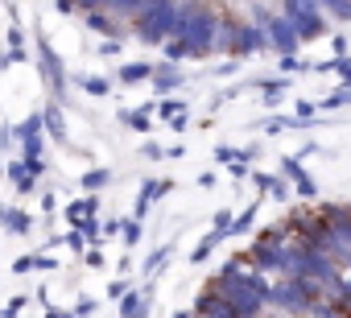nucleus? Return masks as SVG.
<instances>
[{
  "label": "nucleus",
  "instance_id": "nucleus-1",
  "mask_svg": "<svg viewBox=\"0 0 351 318\" xmlns=\"http://www.w3.org/2000/svg\"><path fill=\"white\" fill-rule=\"evenodd\" d=\"M219 25H223V17L207 5V0H182V5H178V29H173V38H182V42L191 46V58H207V54H215Z\"/></svg>",
  "mask_w": 351,
  "mask_h": 318
},
{
  "label": "nucleus",
  "instance_id": "nucleus-2",
  "mask_svg": "<svg viewBox=\"0 0 351 318\" xmlns=\"http://www.w3.org/2000/svg\"><path fill=\"white\" fill-rule=\"evenodd\" d=\"M178 5L182 0H145V5L132 13V34L145 46H165L178 29Z\"/></svg>",
  "mask_w": 351,
  "mask_h": 318
},
{
  "label": "nucleus",
  "instance_id": "nucleus-3",
  "mask_svg": "<svg viewBox=\"0 0 351 318\" xmlns=\"http://www.w3.org/2000/svg\"><path fill=\"white\" fill-rule=\"evenodd\" d=\"M322 297V285L314 281V277H281L277 285H273V297H269V306H277V310H285V314H310V306Z\"/></svg>",
  "mask_w": 351,
  "mask_h": 318
},
{
  "label": "nucleus",
  "instance_id": "nucleus-4",
  "mask_svg": "<svg viewBox=\"0 0 351 318\" xmlns=\"http://www.w3.org/2000/svg\"><path fill=\"white\" fill-rule=\"evenodd\" d=\"M281 13L293 21V29L302 34V42H318L330 34V21H326V9L318 0H281Z\"/></svg>",
  "mask_w": 351,
  "mask_h": 318
},
{
  "label": "nucleus",
  "instance_id": "nucleus-5",
  "mask_svg": "<svg viewBox=\"0 0 351 318\" xmlns=\"http://www.w3.org/2000/svg\"><path fill=\"white\" fill-rule=\"evenodd\" d=\"M293 240L289 228H273V232H261L248 248V265H256L261 273H281L285 265V244Z\"/></svg>",
  "mask_w": 351,
  "mask_h": 318
},
{
  "label": "nucleus",
  "instance_id": "nucleus-6",
  "mask_svg": "<svg viewBox=\"0 0 351 318\" xmlns=\"http://www.w3.org/2000/svg\"><path fill=\"white\" fill-rule=\"evenodd\" d=\"M256 25H265V34H269V50H273V54H298V50L306 46L302 34L293 29V21H289L285 13H269V9L256 5Z\"/></svg>",
  "mask_w": 351,
  "mask_h": 318
},
{
  "label": "nucleus",
  "instance_id": "nucleus-7",
  "mask_svg": "<svg viewBox=\"0 0 351 318\" xmlns=\"http://www.w3.org/2000/svg\"><path fill=\"white\" fill-rule=\"evenodd\" d=\"M261 50H269V34H265V25H256V21H236L232 58H248V54H261Z\"/></svg>",
  "mask_w": 351,
  "mask_h": 318
},
{
  "label": "nucleus",
  "instance_id": "nucleus-8",
  "mask_svg": "<svg viewBox=\"0 0 351 318\" xmlns=\"http://www.w3.org/2000/svg\"><path fill=\"white\" fill-rule=\"evenodd\" d=\"M38 58H42V75H46L54 99H62V95H66V71H62V58L54 54V46H50L46 38H38Z\"/></svg>",
  "mask_w": 351,
  "mask_h": 318
},
{
  "label": "nucleus",
  "instance_id": "nucleus-9",
  "mask_svg": "<svg viewBox=\"0 0 351 318\" xmlns=\"http://www.w3.org/2000/svg\"><path fill=\"white\" fill-rule=\"evenodd\" d=\"M322 252H330L339 265H351V215H343V219H335V223H330Z\"/></svg>",
  "mask_w": 351,
  "mask_h": 318
},
{
  "label": "nucleus",
  "instance_id": "nucleus-10",
  "mask_svg": "<svg viewBox=\"0 0 351 318\" xmlns=\"http://www.w3.org/2000/svg\"><path fill=\"white\" fill-rule=\"evenodd\" d=\"M17 136H21V157H42V140H46V120H42V112L25 116V124L17 128Z\"/></svg>",
  "mask_w": 351,
  "mask_h": 318
},
{
  "label": "nucleus",
  "instance_id": "nucleus-11",
  "mask_svg": "<svg viewBox=\"0 0 351 318\" xmlns=\"http://www.w3.org/2000/svg\"><path fill=\"white\" fill-rule=\"evenodd\" d=\"M182 83H186V75L178 71V62H161V66H153V91H157V95L178 91Z\"/></svg>",
  "mask_w": 351,
  "mask_h": 318
},
{
  "label": "nucleus",
  "instance_id": "nucleus-12",
  "mask_svg": "<svg viewBox=\"0 0 351 318\" xmlns=\"http://www.w3.org/2000/svg\"><path fill=\"white\" fill-rule=\"evenodd\" d=\"M42 120H46V132H50L58 145H66V140H71V132H66V120H62V99H50V108L42 112Z\"/></svg>",
  "mask_w": 351,
  "mask_h": 318
},
{
  "label": "nucleus",
  "instance_id": "nucleus-13",
  "mask_svg": "<svg viewBox=\"0 0 351 318\" xmlns=\"http://www.w3.org/2000/svg\"><path fill=\"white\" fill-rule=\"evenodd\" d=\"M87 17V29H95V34H104V38H120L124 29H120V21H112L116 13H108V9H95V13H83Z\"/></svg>",
  "mask_w": 351,
  "mask_h": 318
},
{
  "label": "nucleus",
  "instance_id": "nucleus-14",
  "mask_svg": "<svg viewBox=\"0 0 351 318\" xmlns=\"http://www.w3.org/2000/svg\"><path fill=\"white\" fill-rule=\"evenodd\" d=\"M165 191H169V182H145V186H141V195H136V207H132V215H136V219H145V215H149V207H153V203H157Z\"/></svg>",
  "mask_w": 351,
  "mask_h": 318
},
{
  "label": "nucleus",
  "instance_id": "nucleus-15",
  "mask_svg": "<svg viewBox=\"0 0 351 318\" xmlns=\"http://www.w3.org/2000/svg\"><path fill=\"white\" fill-rule=\"evenodd\" d=\"M9 182H13V186H17L21 195H29V191H34L38 174L29 170V162H25V157H21V162H13V166H9Z\"/></svg>",
  "mask_w": 351,
  "mask_h": 318
},
{
  "label": "nucleus",
  "instance_id": "nucleus-16",
  "mask_svg": "<svg viewBox=\"0 0 351 318\" xmlns=\"http://www.w3.org/2000/svg\"><path fill=\"white\" fill-rule=\"evenodd\" d=\"M95 211H99V199H95V195H87V199H79V203H71V207H66V219L79 228V223L95 219Z\"/></svg>",
  "mask_w": 351,
  "mask_h": 318
},
{
  "label": "nucleus",
  "instance_id": "nucleus-17",
  "mask_svg": "<svg viewBox=\"0 0 351 318\" xmlns=\"http://www.w3.org/2000/svg\"><path fill=\"white\" fill-rule=\"evenodd\" d=\"M0 223H5L13 236H25V232L34 228V219H29L25 211H17V207H0Z\"/></svg>",
  "mask_w": 351,
  "mask_h": 318
},
{
  "label": "nucleus",
  "instance_id": "nucleus-18",
  "mask_svg": "<svg viewBox=\"0 0 351 318\" xmlns=\"http://www.w3.org/2000/svg\"><path fill=\"white\" fill-rule=\"evenodd\" d=\"M116 79H120L124 87H132V83H145V79H153V66H149V62H124V66L116 71Z\"/></svg>",
  "mask_w": 351,
  "mask_h": 318
},
{
  "label": "nucleus",
  "instance_id": "nucleus-19",
  "mask_svg": "<svg viewBox=\"0 0 351 318\" xmlns=\"http://www.w3.org/2000/svg\"><path fill=\"white\" fill-rule=\"evenodd\" d=\"M219 240H228V236H223L219 228H211V232H207V236H203V240L195 244V252H191V260H195V265H203V260H207V256L215 252V244H219Z\"/></svg>",
  "mask_w": 351,
  "mask_h": 318
},
{
  "label": "nucleus",
  "instance_id": "nucleus-20",
  "mask_svg": "<svg viewBox=\"0 0 351 318\" xmlns=\"http://www.w3.org/2000/svg\"><path fill=\"white\" fill-rule=\"evenodd\" d=\"M256 87L265 91V103L273 108V103H277V99L285 95V87H289V79H285V75H281V79H256Z\"/></svg>",
  "mask_w": 351,
  "mask_h": 318
},
{
  "label": "nucleus",
  "instance_id": "nucleus-21",
  "mask_svg": "<svg viewBox=\"0 0 351 318\" xmlns=\"http://www.w3.org/2000/svg\"><path fill=\"white\" fill-rule=\"evenodd\" d=\"M351 103V83H343L339 91H330L322 103H318V112H335V108H347Z\"/></svg>",
  "mask_w": 351,
  "mask_h": 318
},
{
  "label": "nucleus",
  "instance_id": "nucleus-22",
  "mask_svg": "<svg viewBox=\"0 0 351 318\" xmlns=\"http://www.w3.org/2000/svg\"><path fill=\"white\" fill-rule=\"evenodd\" d=\"M161 50H165V62H186V58H191V46H186L182 38H169Z\"/></svg>",
  "mask_w": 351,
  "mask_h": 318
},
{
  "label": "nucleus",
  "instance_id": "nucleus-23",
  "mask_svg": "<svg viewBox=\"0 0 351 318\" xmlns=\"http://www.w3.org/2000/svg\"><path fill=\"white\" fill-rule=\"evenodd\" d=\"M256 211H261V203H248V207L236 215V223H232V236H244V232L256 223Z\"/></svg>",
  "mask_w": 351,
  "mask_h": 318
},
{
  "label": "nucleus",
  "instance_id": "nucleus-24",
  "mask_svg": "<svg viewBox=\"0 0 351 318\" xmlns=\"http://www.w3.org/2000/svg\"><path fill=\"white\" fill-rule=\"evenodd\" d=\"M318 5H322L335 21H343V25L351 21V0H318Z\"/></svg>",
  "mask_w": 351,
  "mask_h": 318
},
{
  "label": "nucleus",
  "instance_id": "nucleus-25",
  "mask_svg": "<svg viewBox=\"0 0 351 318\" xmlns=\"http://www.w3.org/2000/svg\"><path fill=\"white\" fill-rule=\"evenodd\" d=\"M79 87H83L87 95H108V91H112V83L99 79V75H79Z\"/></svg>",
  "mask_w": 351,
  "mask_h": 318
},
{
  "label": "nucleus",
  "instance_id": "nucleus-26",
  "mask_svg": "<svg viewBox=\"0 0 351 318\" xmlns=\"http://www.w3.org/2000/svg\"><path fill=\"white\" fill-rule=\"evenodd\" d=\"M108 182H112V174H108V170H87V174H83V191H87V195L104 191Z\"/></svg>",
  "mask_w": 351,
  "mask_h": 318
},
{
  "label": "nucleus",
  "instance_id": "nucleus-27",
  "mask_svg": "<svg viewBox=\"0 0 351 318\" xmlns=\"http://www.w3.org/2000/svg\"><path fill=\"white\" fill-rule=\"evenodd\" d=\"M141 5H145V0H104V9H108V13H116V17H132Z\"/></svg>",
  "mask_w": 351,
  "mask_h": 318
},
{
  "label": "nucleus",
  "instance_id": "nucleus-28",
  "mask_svg": "<svg viewBox=\"0 0 351 318\" xmlns=\"http://www.w3.org/2000/svg\"><path fill=\"white\" fill-rule=\"evenodd\" d=\"M149 108H141V112H120V120L128 124V128H136V132H149Z\"/></svg>",
  "mask_w": 351,
  "mask_h": 318
},
{
  "label": "nucleus",
  "instance_id": "nucleus-29",
  "mask_svg": "<svg viewBox=\"0 0 351 318\" xmlns=\"http://www.w3.org/2000/svg\"><path fill=\"white\" fill-rule=\"evenodd\" d=\"M182 112H186V103L173 99V95H165V99L157 103V116H161V120H173V116H182Z\"/></svg>",
  "mask_w": 351,
  "mask_h": 318
},
{
  "label": "nucleus",
  "instance_id": "nucleus-30",
  "mask_svg": "<svg viewBox=\"0 0 351 318\" xmlns=\"http://www.w3.org/2000/svg\"><path fill=\"white\" fill-rule=\"evenodd\" d=\"M314 116H318V103H310V99H298V103H293V120H298V124H310Z\"/></svg>",
  "mask_w": 351,
  "mask_h": 318
},
{
  "label": "nucleus",
  "instance_id": "nucleus-31",
  "mask_svg": "<svg viewBox=\"0 0 351 318\" xmlns=\"http://www.w3.org/2000/svg\"><path fill=\"white\" fill-rule=\"evenodd\" d=\"M169 252H173V244H161V248H157V252H153V256H149V260H145V273H149V277H153V273H157V269H161V265H165V260H169Z\"/></svg>",
  "mask_w": 351,
  "mask_h": 318
},
{
  "label": "nucleus",
  "instance_id": "nucleus-32",
  "mask_svg": "<svg viewBox=\"0 0 351 318\" xmlns=\"http://www.w3.org/2000/svg\"><path fill=\"white\" fill-rule=\"evenodd\" d=\"M281 174H285L289 182H298V178L306 174V166H302V157H281Z\"/></svg>",
  "mask_w": 351,
  "mask_h": 318
},
{
  "label": "nucleus",
  "instance_id": "nucleus-33",
  "mask_svg": "<svg viewBox=\"0 0 351 318\" xmlns=\"http://www.w3.org/2000/svg\"><path fill=\"white\" fill-rule=\"evenodd\" d=\"M120 232H124V244H128V248H132V244H141V219H136V215H132V219H124V223H120Z\"/></svg>",
  "mask_w": 351,
  "mask_h": 318
},
{
  "label": "nucleus",
  "instance_id": "nucleus-34",
  "mask_svg": "<svg viewBox=\"0 0 351 318\" xmlns=\"http://www.w3.org/2000/svg\"><path fill=\"white\" fill-rule=\"evenodd\" d=\"M330 71H335V79H339V83H351V54L335 58V62H330Z\"/></svg>",
  "mask_w": 351,
  "mask_h": 318
},
{
  "label": "nucleus",
  "instance_id": "nucleus-35",
  "mask_svg": "<svg viewBox=\"0 0 351 318\" xmlns=\"http://www.w3.org/2000/svg\"><path fill=\"white\" fill-rule=\"evenodd\" d=\"M25 306H29V302H25V293H17L5 310H0V318H21V310H25Z\"/></svg>",
  "mask_w": 351,
  "mask_h": 318
},
{
  "label": "nucleus",
  "instance_id": "nucleus-36",
  "mask_svg": "<svg viewBox=\"0 0 351 318\" xmlns=\"http://www.w3.org/2000/svg\"><path fill=\"white\" fill-rule=\"evenodd\" d=\"M293 191H298L302 199H314V195H318V186H314V178H310V174H302V178L293 182Z\"/></svg>",
  "mask_w": 351,
  "mask_h": 318
},
{
  "label": "nucleus",
  "instance_id": "nucleus-37",
  "mask_svg": "<svg viewBox=\"0 0 351 318\" xmlns=\"http://www.w3.org/2000/svg\"><path fill=\"white\" fill-rule=\"evenodd\" d=\"M252 182H256V191H261V195H269V191L277 186V174H256V170H252Z\"/></svg>",
  "mask_w": 351,
  "mask_h": 318
},
{
  "label": "nucleus",
  "instance_id": "nucleus-38",
  "mask_svg": "<svg viewBox=\"0 0 351 318\" xmlns=\"http://www.w3.org/2000/svg\"><path fill=\"white\" fill-rule=\"evenodd\" d=\"M79 232L87 236V244H99V236H104V228H99L95 219H87V223H79Z\"/></svg>",
  "mask_w": 351,
  "mask_h": 318
},
{
  "label": "nucleus",
  "instance_id": "nucleus-39",
  "mask_svg": "<svg viewBox=\"0 0 351 318\" xmlns=\"http://www.w3.org/2000/svg\"><path fill=\"white\" fill-rule=\"evenodd\" d=\"M95 310H99V306H95V297H79V302H75V314H79V318H91Z\"/></svg>",
  "mask_w": 351,
  "mask_h": 318
},
{
  "label": "nucleus",
  "instance_id": "nucleus-40",
  "mask_svg": "<svg viewBox=\"0 0 351 318\" xmlns=\"http://www.w3.org/2000/svg\"><path fill=\"white\" fill-rule=\"evenodd\" d=\"M120 46H124V42H120V38H112V42H104V46H99V54H104V58H116V54H120Z\"/></svg>",
  "mask_w": 351,
  "mask_h": 318
},
{
  "label": "nucleus",
  "instance_id": "nucleus-41",
  "mask_svg": "<svg viewBox=\"0 0 351 318\" xmlns=\"http://www.w3.org/2000/svg\"><path fill=\"white\" fill-rule=\"evenodd\" d=\"M13 136H17V128H13V124H0V149H9V145H13Z\"/></svg>",
  "mask_w": 351,
  "mask_h": 318
},
{
  "label": "nucleus",
  "instance_id": "nucleus-42",
  "mask_svg": "<svg viewBox=\"0 0 351 318\" xmlns=\"http://www.w3.org/2000/svg\"><path fill=\"white\" fill-rule=\"evenodd\" d=\"M330 50H335V58H343V54H347V38L335 34V38H330Z\"/></svg>",
  "mask_w": 351,
  "mask_h": 318
},
{
  "label": "nucleus",
  "instance_id": "nucleus-43",
  "mask_svg": "<svg viewBox=\"0 0 351 318\" xmlns=\"http://www.w3.org/2000/svg\"><path fill=\"white\" fill-rule=\"evenodd\" d=\"M215 157H219V162H236V157H240V153H236L232 145H219V149H215Z\"/></svg>",
  "mask_w": 351,
  "mask_h": 318
},
{
  "label": "nucleus",
  "instance_id": "nucleus-44",
  "mask_svg": "<svg viewBox=\"0 0 351 318\" xmlns=\"http://www.w3.org/2000/svg\"><path fill=\"white\" fill-rule=\"evenodd\" d=\"M124 293H128V285H124V281H112V285H108V297H124Z\"/></svg>",
  "mask_w": 351,
  "mask_h": 318
},
{
  "label": "nucleus",
  "instance_id": "nucleus-45",
  "mask_svg": "<svg viewBox=\"0 0 351 318\" xmlns=\"http://www.w3.org/2000/svg\"><path fill=\"white\" fill-rule=\"evenodd\" d=\"M269 195H273V199H277V203H285V195H289V191H285V182H281V178H277V186H273V191H269Z\"/></svg>",
  "mask_w": 351,
  "mask_h": 318
},
{
  "label": "nucleus",
  "instance_id": "nucleus-46",
  "mask_svg": "<svg viewBox=\"0 0 351 318\" xmlns=\"http://www.w3.org/2000/svg\"><path fill=\"white\" fill-rule=\"evenodd\" d=\"M169 124H173V132H182V128H186V124H191V116H186V112H182V116H173V120H169Z\"/></svg>",
  "mask_w": 351,
  "mask_h": 318
},
{
  "label": "nucleus",
  "instance_id": "nucleus-47",
  "mask_svg": "<svg viewBox=\"0 0 351 318\" xmlns=\"http://www.w3.org/2000/svg\"><path fill=\"white\" fill-rule=\"evenodd\" d=\"M87 265H95V269H99V265H104V252H99V248H91V252H87Z\"/></svg>",
  "mask_w": 351,
  "mask_h": 318
},
{
  "label": "nucleus",
  "instance_id": "nucleus-48",
  "mask_svg": "<svg viewBox=\"0 0 351 318\" xmlns=\"http://www.w3.org/2000/svg\"><path fill=\"white\" fill-rule=\"evenodd\" d=\"M25 269H34V256H21V260L13 265V273H25Z\"/></svg>",
  "mask_w": 351,
  "mask_h": 318
},
{
  "label": "nucleus",
  "instance_id": "nucleus-49",
  "mask_svg": "<svg viewBox=\"0 0 351 318\" xmlns=\"http://www.w3.org/2000/svg\"><path fill=\"white\" fill-rule=\"evenodd\" d=\"M34 269H46V273H50V269H54V260H50V256H34Z\"/></svg>",
  "mask_w": 351,
  "mask_h": 318
},
{
  "label": "nucleus",
  "instance_id": "nucleus-50",
  "mask_svg": "<svg viewBox=\"0 0 351 318\" xmlns=\"http://www.w3.org/2000/svg\"><path fill=\"white\" fill-rule=\"evenodd\" d=\"M46 318H79V314H75V310H50Z\"/></svg>",
  "mask_w": 351,
  "mask_h": 318
},
{
  "label": "nucleus",
  "instance_id": "nucleus-51",
  "mask_svg": "<svg viewBox=\"0 0 351 318\" xmlns=\"http://www.w3.org/2000/svg\"><path fill=\"white\" fill-rule=\"evenodd\" d=\"M173 318H199L195 310H178V314H173Z\"/></svg>",
  "mask_w": 351,
  "mask_h": 318
},
{
  "label": "nucleus",
  "instance_id": "nucleus-52",
  "mask_svg": "<svg viewBox=\"0 0 351 318\" xmlns=\"http://www.w3.org/2000/svg\"><path fill=\"white\" fill-rule=\"evenodd\" d=\"M199 318H215V314H199Z\"/></svg>",
  "mask_w": 351,
  "mask_h": 318
},
{
  "label": "nucleus",
  "instance_id": "nucleus-53",
  "mask_svg": "<svg viewBox=\"0 0 351 318\" xmlns=\"http://www.w3.org/2000/svg\"><path fill=\"white\" fill-rule=\"evenodd\" d=\"M75 5H79V0H75Z\"/></svg>",
  "mask_w": 351,
  "mask_h": 318
}]
</instances>
